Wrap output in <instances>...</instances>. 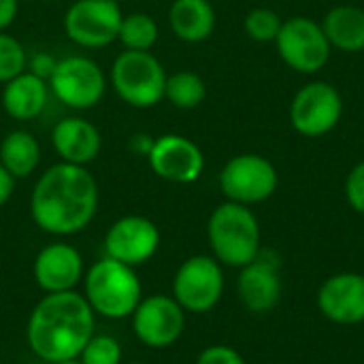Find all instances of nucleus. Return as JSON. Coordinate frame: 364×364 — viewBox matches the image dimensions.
<instances>
[{
    "mask_svg": "<svg viewBox=\"0 0 364 364\" xmlns=\"http://www.w3.org/2000/svg\"><path fill=\"white\" fill-rule=\"evenodd\" d=\"M98 183L87 166L58 162L36 179L30 196L32 222L47 235L81 232L98 211Z\"/></svg>",
    "mask_w": 364,
    "mask_h": 364,
    "instance_id": "obj_1",
    "label": "nucleus"
},
{
    "mask_svg": "<svg viewBox=\"0 0 364 364\" xmlns=\"http://www.w3.org/2000/svg\"><path fill=\"white\" fill-rule=\"evenodd\" d=\"M96 328V314L83 294L68 290L45 294L30 311L26 339L43 363L77 360Z\"/></svg>",
    "mask_w": 364,
    "mask_h": 364,
    "instance_id": "obj_2",
    "label": "nucleus"
},
{
    "mask_svg": "<svg viewBox=\"0 0 364 364\" xmlns=\"http://www.w3.org/2000/svg\"><path fill=\"white\" fill-rule=\"evenodd\" d=\"M85 301L96 316L107 320L130 318L143 299L141 279L134 267L109 256L96 260L83 275Z\"/></svg>",
    "mask_w": 364,
    "mask_h": 364,
    "instance_id": "obj_3",
    "label": "nucleus"
},
{
    "mask_svg": "<svg viewBox=\"0 0 364 364\" xmlns=\"http://www.w3.org/2000/svg\"><path fill=\"white\" fill-rule=\"evenodd\" d=\"M209 245L218 262L243 269L260 254V226L250 207L226 200L209 218Z\"/></svg>",
    "mask_w": 364,
    "mask_h": 364,
    "instance_id": "obj_4",
    "label": "nucleus"
},
{
    "mask_svg": "<svg viewBox=\"0 0 364 364\" xmlns=\"http://www.w3.org/2000/svg\"><path fill=\"white\" fill-rule=\"evenodd\" d=\"M166 70L151 51L124 49L111 64L109 83L122 102L134 109H151L164 100Z\"/></svg>",
    "mask_w": 364,
    "mask_h": 364,
    "instance_id": "obj_5",
    "label": "nucleus"
},
{
    "mask_svg": "<svg viewBox=\"0 0 364 364\" xmlns=\"http://www.w3.org/2000/svg\"><path fill=\"white\" fill-rule=\"evenodd\" d=\"M49 92L68 109H94L107 92V75L98 62L85 55H68L55 62L49 79Z\"/></svg>",
    "mask_w": 364,
    "mask_h": 364,
    "instance_id": "obj_6",
    "label": "nucleus"
},
{
    "mask_svg": "<svg viewBox=\"0 0 364 364\" xmlns=\"http://www.w3.org/2000/svg\"><path fill=\"white\" fill-rule=\"evenodd\" d=\"M275 47L282 62L303 75L322 70L328 64L333 51L322 23L305 15H294L282 21Z\"/></svg>",
    "mask_w": 364,
    "mask_h": 364,
    "instance_id": "obj_7",
    "label": "nucleus"
},
{
    "mask_svg": "<svg viewBox=\"0 0 364 364\" xmlns=\"http://www.w3.org/2000/svg\"><path fill=\"white\" fill-rule=\"evenodd\" d=\"M343 115V98L328 81L305 83L290 102V124L305 139L326 136Z\"/></svg>",
    "mask_w": 364,
    "mask_h": 364,
    "instance_id": "obj_8",
    "label": "nucleus"
},
{
    "mask_svg": "<svg viewBox=\"0 0 364 364\" xmlns=\"http://www.w3.org/2000/svg\"><path fill=\"white\" fill-rule=\"evenodd\" d=\"M277 168L260 154H239L220 171L222 194L228 200L245 207L271 198L277 190Z\"/></svg>",
    "mask_w": 364,
    "mask_h": 364,
    "instance_id": "obj_9",
    "label": "nucleus"
},
{
    "mask_svg": "<svg viewBox=\"0 0 364 364\" xmlns=\"http://www.w3.org/2000/svg\"><path fill=\"white\" fill-rule=\"evenodd\" d=\"M124 13L117 0H75L64 13V34L83 49H100L117 41Z\"/></svg>",
    "mask_w": 364,
    "mask_h": 364,
    "instance_id": "obj_10",
    "label": "nucleus"
},
{
    "mask_svg": "<svg viewBox=\"0 0 364 364\" xmlns=\"http://www.w3.org/2000/svg\"><path fill=\"white\" fill-rule=\"evenodd\" d=\"M224 292V273L215 258L192 256L175 273L173 299L183 311L205 314L213 309Z\"/></svg>",
    "mask_w": 364,
    "mask_h": 364,
    "instance_id": "obj_11",
    "label": "nucleus"
},
{
    "mask_svg": "<svg viewBox=\"0 0 364 364\" xmlns=\"http://www.w3.org/2000/svg\"><path fill=\"white\" fill-rule=\"evenodd\" d=\"M130 318L136 339L143 346L156 350L173 346L186 328L183 307L166 294H151L141 299Z\"/></svg>",
    "mask_w": 364,
    "mask_h": 364,
    "instance_id": "obj_12",
    "label": "nucleus"
},
{
    "mask_svg": "<svg viewBox=\"0 0 364 364\" xmlns=\"http://www.w3.org/2000/svg\"><path fill=\"white\" fill-rule=\"evenodd\" d=\"M147 164L160 179L186 186L194 183L203 175L205 154L192 139L171 132L154 139Z\"/></svg>",
    "mask_w": 364,
    "mask_h": 364,
    "instance_id": "obj_13",
    "label": "nucleus"
},
{
    "mask_svg": "<svg viewBox=\"0 0 364 364\" xmlns=\"http://www.w3.org/2000/svg\"><path fill=\"white\" fill-rule=\"evenodd\" d=\"M160 247V230L145 215H124L105 235V254L128 267L145 264Z\"/></svg>",
    "mask_w": 364,
    "mask_h": 364,
    "instance_id": "obj_14",
    "label": "nucleus"
},
{
    "mask_svg": "<svg viewBox=\"0 0 364 364\" xmlns=\"http://www.w3.org/2000/svg\"><path fill=\"white\" fill-rule=\"evenodd\" d=\"M34 279L38 288L47 294L75 290L85 275L83 258L70 243L55 241L45 245L32 264Z\"/></svg>",
    "mask_w": 364,
    "mask_h": 364,
    "instance_id": "obj_15",
    "label": "nucleus"
},
{
    "mask_svg": "<svg viewBox=\"0 0 364 364\" xmlns=\"http://www.w3.org/2000/svg\"><path fill=\"white\" fill-rule=\"evenodd\" d=\"M51 145L60 162L87 166L102 149L100 130L85 117L70 115L60 119L51 130Z\"/></svg>",
    "mask_w": 364,
    "mask_h": 364,
    "instance_id": "obj_16",
    "label": "nucleus"
},
{
    "mask_svg": "<svg viewBox=\"0 0 364 364\" xmlns=\"http://www.w3.org/2000/svg\"><path fill=\"white\" fill-rule=\"evenodd\" d=\"M318 305L337 324L364 322V275L341 273L326 279L320 288Z\"/></svg>",
    "mask_w": 364,
    "mask_h": 364,
    "instance_id": "obj_17",
    "label": "nucleus"
},
{
    "mask_svg": "<svg viewBox=\"0 0 364 364\" xmlns=\"http://www.w3.org/2000/svg\"><path fill=\"white\" fill-rule=\"evenodd\" d=\"M239 299L241 303L256 314L271 311L282 296V279L277 273V262L271 260V254H258L256 260L245 264L239 275Z\"/></svg>",
    "mask_w": 364,
    "mask_h": 364,
    "instance_id": "obj_18",
    "label": "nucleus"
},
{
    "mask_svg": "<svg viewBox=\"0 0 364 364\" xmlns=\"http://www.w3.org/2000/svg\"><path fill=\"white\" fill-rule=\"evenodd\" d=\"M49 100V83L47 79L34 75L32 70H23L2 85L0 102L4 113L15 122L36 119Z\"/></svg>",
    "mask_w": 364,
    "mask_h": 364,
    "instance_id": "obj_19",
    "label": "nucleus"
},
{
    "mask_svg": "<svg viewBox=\"0 0 364 364\" xmlns=\"http://www.w3.org/2000/svg\"><path fill=\"white\" fill-rule=\"evenodd\" d=\"M168 26L179 41L190 45L203 43L215 30V9L209 0H173Z\"/></svg>",
    "mask_w": 364,
    "mask_h": 364,
    "instance_id": "obj_20",
    "label": "nucleus"
},
{
    "mask_svg": "<svg viewBox=\"0 0 364 364\" xmlns=\"http://www.w3.org/2000/svg\"><path fill=\"white\" fill-rule=\"evenodd\" d=\"M322 30L333 49L346 53L364 51V9L354 4L333 6L322 21Z\"/></svg>",
    "mask_w": 364,
    "mask_h": 364,
    "instance_id": "obj_21",
    "label": "nucleus"
},
{
    "mask_svg": "<svg viewBox=\"0 0 364 364\" xmlns=\"http://www.w3.org/2000/svg\"><path fill=\"white\" fill-rule=\"evenodd\" d=\"M38 162H41V145L32 132L23 128H15L0 141V164L15 179L30 177L38 168Z\"/></svg>",
    "mask_w": 364,
    "mask_h": 364,
    "instance_id": "obj_22",
    "label": "nucleus"
},
{
    "mask_svg": "<svg viewBox=\"0 0 364 364\" xmlns=\"http://www.w3.org/2000/svg\"><path fill=\"white\" fill-rule=\"evenodd\" d=\"M164 98L183 111H192L200 107L207 98V83L194 70H177L166 77Z\"/></svg>",
    "mask_w": 364,
    "mask_h": 364,
    "instance_id": "obj_23",
    "label": "nucleus"
},
{
    "mask_svg": "<svg viewBox=\"0 0 364 364\" xmlns=\"http://www.w3.org/2000/svg\"><path fill=\"white\" fill-rule=\"evenodd\" d=\"M158 36H160V28L156 19L149 13L134 11L124 15L117 41L128 51H151V47L158 43Z\"/></svg>",
    "mask_w": 364,
    "mask_h": 364,
    "instance_id": "obj_24",
    "label": "nucleus"
},
{
    "mask_svg": "<svg viewBox=\"0 0 364 364\" xmlns=\"http://www.w3.org/2000/svg\"><path fill=\"white\" fill-rule=\"evenodd\" d=\"M282 21L284 19L279 17L277 11L269 6H256L245 15L243 28H245V34L256 43H275Z\"/></svg>",
    "mask_w": 364,
    "mask_h": 364,
    "instance_id": "obj_25",
    "label": "nucleus"
},
{
    "mask_svg": "<svg viewBox=\"0 0 364 364\" xmlns=\"http://www.w3.org/2000/svg\"><path fill=\"white\" fill-rule=\"evenodd\" d=\"M26 66H28V55L23 45L15 36L0 32V85L21 75Z\"/></svg>",
    "mask_w": 364,
    "mask_h": 364,
    "instance_id": "obj_26",
    "label": "nucleus"
},
{
    "mask_svg": "<svg viewBox=\"0 0 364 364\" xmlns=\"http://www.w3.org/2000/svg\"><path fill=\"white\" fill-rule=\"evenodd\" d=\"M77 360L81 364H122V343L111 335H92Z\"/></svg>",
    "mask_w": 364,
    "mask_h": 364,
    "instance_id": "obj_27",
    "label": "nucleus"
},
{
    "mask_svg": "<svg viewBox=\"0 0 364 364\" xmlns=\"http://www.w3.org/2000/svg\"><path fill=\"white\" fill-rule=\"evenodd\" d=\"M346 198L354 211L364 215V160L350 171L346 179Z\"/></svg>",
    "mask_w": 364,
    "mask_h": 364,
    "instance_id": "obj_28",
    "label": "nucleus"
},
{
    "mask_svg": "<svg viewBox=\"0 0 364 364\" xmlns=\"http://www.w3.org/2000/svg\"><path fill=\"white\" fill-rule=\"evenodd\" d=\"M196 364H245L243 356L228 346H211L200 352Z\"/></svg>",
    "mask_w": 364,
    "mask_h": 364,
    "instance_id": "obj_29",
    "label": "nucleus"
},
{
    "mask_svg": "<svg viewBox=\"0 0 364 364\" xmlns=\"http://www.w3.org/2000/svg\"><path fill=\"white\" fill-rule=\"evenodd\" d=\"M19 0H0V32H4L17 17Z\"/></svg>",
    "mask_w": 364,
    "mask_h": 364,
    "instance_id": "obj_30",
    "label": "nucleus"
},
{
    "mask_svg": "<svg viewBox=\"0 0 364 364\" xmlns=\"http://www.w3.org/2000/svg\"><path fill=\"white\" fill-rule=\"evenodd\" d=\"M15 177L0 164V207L9 203V198L13 196V190H15Z\"/></svg>",
    "mask_w": 364,
    "mask_h": 364,
    "instance_id": "obj_31",
    "label": "nucleus"
},
{
    "mask_svg": "<svg viewBox=\"0 0 364 364\" xmlns=\"http://www.w3.org/2000/svg\"><path fill=\"white\" fill-rule=\"evenodd\" d=\"M151 145H154V139H151L149 134H143V132L132 134V136H130V143H128V147H130L132 154H141V156H145V158H147Z\"/></svg>",
    "mask_w": 364,
    "mask_h": 364,
    "instance_id": "obj_32",
    "label": "nucleus"
},
{
    "mask_svg": "<svg viewBox=\"0 0 364 364\" xmlns=\"http://www.w3.org/2000/svg\"><path fill=\"white\" fill-rule=\"evenodd\" d=\"M53 66H55V60H51V58L45 55V53H41V55H36V58L32 60V73L38 75V77H43V79H49Z\"/></svg>",
    "mask_w": 364,
    "mask_h": 364,
    "instance_id": "obj_33",
    "label": "nucleus"
},
{
    "mask_svg": "<svg viewBox=\"0 0 364 364\" xmlns=\"http://www.w3.org/2000/svg\"><path fill=\"white\" fill-rule=\"evenodd\" d=\"M55 364H81L79 360H64V363H55Z\"/></svg>",
    "mask_w": 364,
    "mask_h": 364,
    "instance_id": "obj_34",
    "label": "nucleus"
},
{
    "mask_svg": "<svg viewBox=\"0 0 364 364\" xmlns=\"http://www.w3.org/2000/svg\"><path fill=\"white\" fill-rule=\"evenodd\" d=\"M128 364H149V363H128Z\"/></svg>",
    "mask_w": 364,
    "mask_h": 364,
    "instance_id": "obj_35",
    "label": "nucleus"
}]
</instances>
